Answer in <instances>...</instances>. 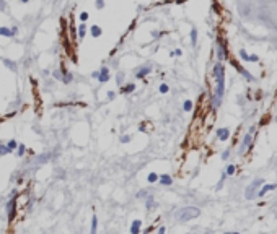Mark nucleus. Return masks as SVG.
Wrapping results in <instances>:
<instances>
[{
  "mask_svg": "<svg viewBox=\"0 0 277 234\" xmlns=\"http://www.w3.org/2000/svg\"><path fill=\"white\" fill-rule=\"evenodd\" d=\"M214 77H215V81H217V90H215V95H214L212 106L218 107L220 101L223 98V93H225V67L220 62L215 64V67H214Z\"/></svg>",
  "mask_w": 277,
  "mask_h": 234,
  "instance_id": "nucleus-1",
  "label": "nucleus"
},
{
  "mask_svg": "<svg viewBox=\"0 0 277 234\" xmlns=\"http://www.w3.org/2000/svg\"><path fill=\"white\" fill-rule=\"evenodd\" d=\"M201 215V210L196 207H184L181 210H178L176 213V219L178 221H189V219H194Z\"/></svg>",
  "mask_w": 277,
  "mask_h": 234,
  "instance_id": "nucleus-2",
  "label": "nucleus"
},
{
  "mask_svg": "<svg viewBox=\"0 0 277 234\" xmlns=\"http://www.w3.org/2000/svg\"><path fill=\"white\" fill-rule=\"evenodd\" d=\"M262 184H264V181H262V179H256V181L253 182V184H251V185L246 189V192H245L246 198H248V200L254 198V197H256V192L259 190V187H261Z\"/></svg>",
  "mask_w": 277,
  "mask_h": 234,
  "instance_id": "nucleus-3",
  "label": "nucleus"
},
{
  "mask_svg": "<svg viewBox=\"0 0 277 234\" xmlns=\"http://www.w3.org/2000/svg\"><path fill=\"white\" fill-rule=\"evenodd\" d=\"M15 210H16V197H12L7 202V216H8V221H13Z\"/></svg>",
  "mask_w": 277,
  "mask_h": 234,
  "instance_id": "nucleus-4",
  "label": "nucleus"
},
{
  "mask_svg": "<svg viewBox=\"0 0 277 234\" xmlns=\"http://www.w3.org/2000/svg\"><path fill=\"white\" fill-rule=\"evenodd\" d=\"M98 81H100V83L109 81V70H108V67H101L100 68V77H98Z\"/></svg>",
  "mask_w": 277,
  "mask_h": 234,
  "instance_id": "nucleus-5",
  "label": "nucleus"
},
{
  "mask_svg": "<svg viewBox=\"0 0 277 234\" xmlns=\"http://www.w3.org/2000/svg\"><path fill=\"white\" fill-rule=\"evenodd\" d=\"M250 146H251V133H246L245 137H243V143L240 146V153H245L246 148H250Z\"/></svg>",
  "mask_w": 277,
  "mask_h": 234,
  "instance_id": "nucleus-6",
  "label": "nucleus"
},
{
  "mask_svg": "<svg viewBox=\"0 0 277 234\" xmlns=\"http://www.w3.org/2000/svg\"><path fill=\"white\" fill-rule=\"evenodd\" d=\"M150 72H152V67H142V68H139L137 72H135V77H137L139 80H142V78H145Z\"/></svg>",
  "mask_w": 277,
  "mask_h": 234,
  "instance_id": "nucleus-7",
  "label": "nucleus"
},
{
  "mask_svg": "<svg viewBox=\"0 0 277 234\" xmlns=\"http://www.w3.org/2000/svg\"><path fill=\"white\" fill-rule=\"evenodd\" d=\"M217 137H218V140L225 142V140L230 138V130H228V129H218V130H217Z\"/></svg>",
  "mask_w": 277,
  "mask_h": 234,
  "instance_id": "nucleus-8",
  "label": "nucleus"
},
{
  "mask_svg": "<svg viewBox=\"0 0 277 234\" xmlns=\"http://www.w3.org/2000/svg\"><path fill=\"white\" fill-rule=\"evenodd\" d=\"M275 187H277L275 184H271V185H269V184H266V185H262L261 189H259V192H257V197H264V194H266V192H269V190H274Z\"/></svg>",
  "mask_w": 277,
  "mask_h": 234,
  "instance_id": "nucleus-9",
  "label": "nucleus"
},
{
  "mask_svg": "<svg viewBox=\"0 0 277 234\" xmlns=\"http://www.w3.org/2000/svg\"><path fill=\"white\" fill-rule=\"evenodd\" d=\"M217 55H218L220 60H223L225 57H227V54H225V47L222 46V41H220V39H217Z\"/></svg>",
  "mask_w": 277,
  "mask_h": 234,
  "instance_id": "nucleus-10",
  "label": "nucleus"
},
{
  "mask_svg": "<svg viewBox=\"0 0 277 234\" xmlns=\"http://www.w3.org/2000/svg\"><path fill=\"white\" fill-rule=\"evenodd\" d=\"M158 181H160L162 185H171L173 184V179L170 174H162L160 177H158Z\"/></svg>",
  "mask_w": 277,
  "mask_h": 234,
  "instance_id": "nucleus-11",
  "label": "nucleus"
},
{
  "mask_svg": "<svg viewBox=\"0 0 277 234\" xmlns=\"http://www.w3.org/2000/svg\"><path fill=\"white\" fill-rule=\"evenodd\" d=\"M85 34H87V25H85V21L83 23H80V26L77 28V36H78V39H83L85 37Z\"/></svg>",
  "mask_w": 277,
  "mask_h": 234,
  "instance_id": "nucleus-12",
  "label": "nucleus"
},
{
  "mask_svg": "<svg viewBox=\"0 0 277 234\" xmlns=\"http://www.w3.org/2000/svg\"><path fill=\"white\" fill-rule=\"evenodd\" d=\"M90 34H91V37H100L101 34H103V29L98 25H93L91 28H90Z\"/></svg>",
  "mask_w": 277,
  "mask_h": 234,
  "instance_id": "nucleus-13",
  "label": "nucleus"
},
{
  "mask_svg": "<svg viewBox=\"0 0 277 234\" xmlns=\"http://www.w3.org/2000/svg\"><path fill=\"white\" fill-rule=\"evenodd\" d=\"M140 226H142V221L140 219H135L132 223V226H130V232L132 234H139L140 232Z\"/></svg>",
  "mask_w": 277,
  "mask_h": 234,
  "instance_id": "nucleus-14",
  "label": "nucleus"
},
{
  "mask_svg": "<svg viewBox=\"0 0 277 234\" xmlns=\"http://www.w3.org/2000/svg\"><path fill=\"white\" fill-rule=\"evenodd\" d=\"M2 62H3V64H5V65H7V67H8V68H10V70H12V72H16V64H15V62H13V60H10V59H2Z\"/></svg>",
  "mask_w": 277,
  "mask_h": 234,
  "instance_id": "nucleus-15",
  "label": "nucleus"
},
{
  "mask_svg": "<svg viewBox=\"0 0 277 234\" xmlns=\"http://www.w3.org/2000/svg\"><path fill=\"white\" fill-rule=\"evenodd\" d=\"M134 90H135V85H134V83H127L126 86L121 88V93H132Z\"/></svg>",
  "mask_w": 277,
  "mask_h": 234,
  "instance_id": "nucleus-16",
  "label": "nucleus"
},
{
  "mask_svg": "<svg viewBox=\"0 0 277 234\" xmlns=\"http://www.w3.org/2000/svg\"><path fill=\"white\" fill-rule=\"evenodd\" d=\"M0 36H5V37H13V33L12 29H8V28H0Z\"/></svg>",
  "mask_w": 277,
  "mask_h": 234,
  "instance_id": "nucleus-17",
  "label": "nucleus"
},
{
  "mask_svg": "<svg viewBox=\"0 0 277 234\" xmlns=\"http://www.w3.org/2000/svg\"><path fill=\"white\" fill-rule=\"evenodd\" d=\"M62 81L64 83H70L72 81V73L65 72V70H62Z\"/></svg>",
  "mask_w": 277,
  "mask_h": 234,
  "instance_id": "nucleus-18",
  "label": "nucleus"
},
{
  "mask_svg": "<svg viewBox=\"0 0 277 234\" xmlns=\"http://www.w3.org/2000/svg\"><path fill=\"white\" fill-rule=\"evenodd\" d=\"M147 181L150 182V184H155V182L158 181V174H157V172H150L148 177H147Z\"/></svg>",
  "mask_w": 277,
  "mask_h": 234,
  "instance_id": "nucleus-19",
  "label": "nucleus"
},
{
  "mask_svg": "<svg viewBox=\"0 0 277 234\" xmlns=\"http://www.w3.org/2000/svg\"><path fill=\"white\" fill-rule=\"evenodd\" d=\"M191 44H192V46L197 44V31L194 29V28L191 29Z\"/></svg>",
  "mask_w": 277,
  "mask_h": 234,
  "instance_id": "nucleus-20",
  "label": "nucleus"
},
{
  "mask_svg": "<svg viewBox=\"0 0 277 234\" xmlns=\"http://www.w3.org/2000/svg\"><path fill=\"white\" fill-rule=\"evenodd\" d=\"M8 153H12V150L7 146V145H2L0 143V154H8Z\"/></svg>",
  "mask_w": 277,
  "mask_h": 234,
  "instance_id": "nucleus-21",
  "label": "nucleus"
},
{
  "mask_svg": "<svg viewBox=\"0 0 277 234\" xmlns=\"http://www.w3.org/2000/svg\"><path fill=\"white\" fill-rule=\"evenodd\" d=\"M183 109H184L186 112H189V111H192V101H184V104H183Z\"/></svg>",
  "mask_w": 277,
  "mask_h": 234,
  "instance_id": "nucleus-22",
  "label": "nucleus"
},
{
  "mask_svg": "<svg viewBox=\"0 0 277 234\" xmlns=\"http://www.w3.org/2000/svg\"><path fill=\"white\" fill-rule=\"evenodd\" d=\"M145 205H147V210H152V207L155 205V200H153L152 195H148V197H147V203H145Z\"/></svg>",
  "mask_w": 277,
  "mask_h": 234,
  "instance_id": "nucleus-23",
  "label": "nucleus"
},
{
  "mask_svg": "<svg viewBox=\"0 0 277 234\" xmlns=\"http://www.w3.org/2000/svg\"><path fill=\"white\" fill-rule=\"evenodd\" d=\"M96 223H98V219H96L95 215H93V218H91V229H90L91 232H96Z\"/></svg>",
  "mask_w": 277,
  "mask_h": 234,
  "instance_id": "nucleus-24",
  "label": "nucleus"
},
{
  "mask_svg": "<svg viewBox=\"0 0 277 234\" xmlns=\"http://www.w3.org/2000/svg\"><path fill=\"white\" fill-rule=\"evenodd\" d=\"M225 174H227V176H232V174H235V166H233V164L227 166V169H225Z\"/></svg>",
  "mask_w": 277,
  "mask_h": 234,
  "instance_id": "nucleus-25",
  "label": "nucleus"
},
{
  "mask_svg": "<svg viewBox=\"0 0 277 234\" xmlns=\"http://www.w3.org/2000/svg\"><path fill=\"white\" fill-rule=\"evenodd\" d=\"M18 156H23V154H25V151H26V146L25 145H18Z\"/></svg>",
  "mask_w": 277,
  "mask_h": 234,
  "instance_id": "nucleus-26",
  "label": "nucleus"
},
{
  "mask_svg": "<svg viewBox=\"0 0 277 234\" xmlns=\"http://www.w3.org/2000/svg\"><path fill=\"white\" fill-rule=\"evenodd\" d=\"M168 91H170V86H168L166 83H162V85H160V93L165 95V93H168Z\"/></svg>",
  "mask_w": 277,
  "mask_h": 234,
  "instance_id": "nucleus-27",
  "label": "nucleus"
},
{
  "mask_svg": "<svg viewBox=\"0 0 277 234\" xmlns=\"http://www.w3.org/2000/svg\"><path fill=\"white\" fill-rule=\"evenodd\" d=\"M7 146H8V148H10V150H12V151H13V150H15V148L18 146V143L15 142V140H10V142H8V143H7Z\"/></svg>",
  "mask_w": 277,
  "mask_h": 234,
  "instance_id": "nucleus-28",
  "label": "nucleus"
},
{
  "mask_svg": "<svg viewBox=\"0 0 277 234\" xmlns=\"http://www.w3.org/2000/svg\"><path fill=\"white\" fill-rule=\"evenodd\" d=\"M52 77L57 78V80H62V70H55V72H52Z\"/></svg>",
  "mask_w": 277,
  "mask_h": 234,
  "instance_id": "nucleus-29",
  "label": "nucleus"
},
{
  "mask_svg": "<svg viewBox=\"0 0 277 234\" xmlns=\"http://www.w3.org/2000/svg\"><path fill=\"white\" fill-rule=\"evenodd\" d=\"M96 8L98 10H103V8H105V0H96Z\"/></svg>",
  "mask_w": 277,
  "mask_h": 234,
  "instance_id": "nucleus-30",
  "label": "nucleus"
},
{
  "mask_svg": "<svg viewBox=\"0 0 277 234\" xmlns=\"http://www.w3.org/2000/svg\"><path fill=\"white\" fill-rule=\"evenodd\" d=\"M49 160V154H43V156H39V160H37V163H46Z\"/></svg>",
  "mask_w": 277,
  "mask_h": 234,
  "instance_id": "nucleus-31",
  "label": "nucleus"
},
{
  "mask_svg": "<svg viewBox=\"0 0 277 234\" xmlns=\"http://www.w3.org/2000/svg\"><path fill=\"white\" fill-rule=\"evenodd\" d=\"M129 142H130L129 135H123V137H121V143H129Z\"/></svg>",
  "mask_w": 277,
  "mask_h": 234,
  "instance_id": "nucleus-32",
  "label": "nucleus"
},
{
  "mask_svg": "<svg viewBox=\"0 0 277 234\" xmlns=\"http://www.w3.org/2000/svg\"><path fill=\"white\" fill-rule=\"evenodd\" d=\"M240 57H241L243 60H248V59H250V55H248V54L245 52V50L241 49V50H240Z\"/></svg>",
  "mask_w": 277,
  "mask_h": 234,
  "instance_id": "nucleus-33",
  "label": "nucleus"
},
{
  "mask_svg": "<svg viewBox=\"0 0 277 234\" xmlns=\"http://www.w3.org/2000/svg\"><path fill=\"white\" fill-rule=\"evenodd\" d=\"M88 16H90V15H88L87 12H82V13H80V20H82V21H87Z\"/></svg>",
  "mask_w": 277,
  "mask_h": 234,
  "instance_id": "nucleus-34",
  "label": "nucleus"
},
{
  "mask_svg": "<svg viewBox=\"0 0 277 234\" xmlns=\"http://www.w3.org/2000/svg\"><path fill=\"white\" fill-rule=\"evenodd\" d=\"M248 60H250V62H257V55L253 54V55H250V59H248Z\"/></svg>",
  "mask_w": 277,
  "mask_h": 234,
  "instance_id": "nucleus-35",
  "label": "nucleus"
},
{
  "mask_svg": "<svg viewBox=\"0 0 277 234\" xmlns=\"http://www.w3.org/2000/svg\"><path fill=\"white\" fill-rule=\"evenodd\" d=\"M144 195H145V197H147V190H140L139 194H137V197H139V198H142Z\"/></svg>",
  "mask_w": 277,
  "mask_h": 234,
  "instance_id": "nucleus-36",
  "label": "nucleus"
},
{
  "mask_svg": "<svg viewBox=\"0 0 277 234\" xmlns=\"http://www.w3.org/2000/svg\"><path fill=\"white\" fill-rule=\"evenodd\" d=\"M114 98H116L114 91H108V99H114Z\"/></svg>",
  "mask_w": 277,
  "mask_h": 234,
  "instance_id": "nucleus-37",
  "label": "nucleus"
},
{
  "mask_svg": "<svg viewBox=\"0 0 277 234\" xmlns=\"http://www.w3.org/2000/svg\"><path fill=\"white\" fill-rule=\"evenodd\" d=\"M5 7H7V3L3 2V0H0V12H3V10H5Z\"/></svg>",
  "mask_w": 277,
  "mask_h": 234,
  "instance_id": "nucleus-38",
  "label": "nucleus"
},
{
  "mask_svg": "<svg viewBox=\"0 0 277 234\" xmlns=\"http://www.w3.org/2000/svg\"><path fill=\"white\" fill-rule=\"evenodd\" d=\"M228 154H230V150H225V151H223V154H222V158H223V160H227V158H228Z\"/></svg>",
  "mask_w": 277,
  "mask_h": 234,
  "instance_id": "nucleus-39",
  "label": "nucleus"
},
{
  "mask_svg": "<svg viewBox=\"0 0 277 234\" xmlns=\"http://www.w3.org/2000/svg\"><path fill=\"white\" fill-rule=\"evenodd\" d=\"M12 33H13V36L18 34V28H16V26H13V28H12Z\"/></svg>",
  "mask_w": 277,
  "mask_h": 234,
  "instance_id": "nucleus-40",
  "label": "nucleus"
},
{
  "mask_svg": "<svg viewBox=\"0 0 277 234\" xmlns=\"http://www.w3.org/2000/svg\"><path fill=\"white\" fill-rule=\"evenodd\" d=\"M91 77H93V78H96V80H98V77H100V72H93V73H91Z\"/></svg>",
  "mask_w": 277,
  "mask_h": 234,
  "instance_id": "nucleus-41",
  "label": "nucleus"
},
{
  "mask_svg": "<svg viewBox=\"0 0 277 234\" xmlns=\"http://www.w3.org/2000/svg\"><path fill=\"white\" fill-rule=\"evenodd\" d=\"M20 2H21V3H28L30 0H20Z\"/></svg>",
  "mask_w": 277,
  "mask_h": 234,
  "instance_id": "nucleus-42",
  "label": "nucleus"
}]
</instances>
